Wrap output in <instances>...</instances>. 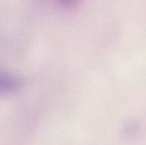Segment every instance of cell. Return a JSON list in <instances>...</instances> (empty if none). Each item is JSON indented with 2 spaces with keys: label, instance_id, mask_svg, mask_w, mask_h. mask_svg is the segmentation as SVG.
Returning <instances> with one entry per match:
<instances>
[{
  "label": "cell",
  "instance_id": "1",
  "mask_svg": "<svg viewBox=\"0 0 146 145\" xmlns=\"http://www.w3.org/2000/svg\"><path fill=\"white\" fill-rule=\"evenodd\" d=\"M66 1H69V0H66Z\"/></svg>",
  "mask_w": 146,
  "mask_h": 145
}]
</instances>
